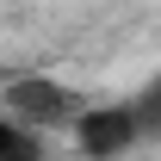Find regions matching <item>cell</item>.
I'll use <instances>...</instances> for the list:
<instances>
[{"instance_id": "6da1fadb", "label": "cell", "mask_w": 161, "mask_h": 161, "mask_svg": "<svg viewBox=\"0 0 161 161\" xmlns=\"http://www.w3.org/2000/svg\"><path fill=\"white\" fill-rule=\"evenodd\" d=\"M6 112H13V124H31V130H43V124H75L80 118V105L62 93L56 80H43V75L13 80V87H6Z\"/></svg>"}, {"instance_id": "7a4b0ae2", "label": "cell", "mask_w": 161, "mask_h": 161, "mask_svg": "<svg viewBox=\"0 0 161 161\" xmlns=\"http://www.w3.org/2000/svg\"><path fill=\"white\" fill-rule=\"evenodd\" d=\"M75 136H80V149L93 161H112L118 149H130L142 130H136V112H130V105H93V112L75 118Z\"/></svg>"}, {"instance_id": "3957f363", "label": "cell", "mask_w": 161, "mask_h": 161, "mask_svg": "<svg viewBox=\"0 0 161 161\" xmlns=\"http://www.w3.org/2000/svg\"><path fill=\"white\" fill-rule=\"evenodd\" d=\"M37 155H43V149H37V130L0 118V161H37Z\"/></svg>"}, {"instance_id": "277c9868", "label": "cell", "mask_w": 161, "mask_h": 161, "mask_svg": "<svg viewBox=\"0 0 161 161\" xmlns=\"http://www.w3.org/2000/svg\"><path fill=\"white\" fill-rule=\"evenodd\" d=\"M130 112H136V130H142V136H161V80L142 93V99H130Z\"/></svg>"}]
</instances>
